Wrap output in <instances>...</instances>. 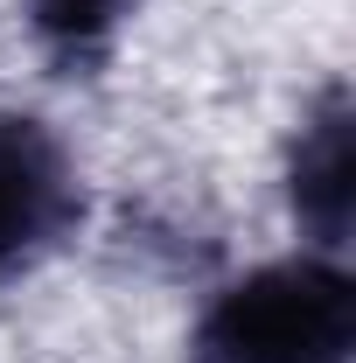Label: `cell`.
Wrapping results in <instances>:
<instances>
[{
	"instance_id": "7a4b0ae2",
	"label": "cell",
	"mask_w": 356,
	"mask_h": 363,
	"mask_svg": "<svg viewBox=\"0 0 356 363\" xmlns=\"http://www.w3.org/2000/svg\"><path fill=\"white\" fill-rule=\"evenodd\" d=\"M77 217L84 196L56 133L28 112H0V279L35 266Z\"/></svg>"
},
{
	"instance_id": "6da1fadb",
	"label": "cell",
	"mask_w": 356,
	"mask_h": 363,
	"mask_svg": "<svg viewBox=\"0 0 356 363\" xmlns=\"http://www.w3.org/2000/svg\"><path fill=\"white\" fill-rule=\"evenodd\" d=\"M356 286L343 266L287 259L238 279L203 315L189 363H350Z\"/></svg>"
},
{
	"instance_id": "3957f363",
	"label": "cell",
	"mask_w": 356,
	"mask_h": 363,
	"mask_svg": "<svg viewBox=\"0 0 356 363\" xmlns=\"http://www.w3.org/2000/svg\"><path fill=\"white\" fill-rule=\"evenodd\" d=\"M294 210L328 245H343V230H350V105L343 98H328V112L301 133V154H294Z\"/></svg>"
},
{
	"instance_id": "277c9868",
	"label": "cell",
	"mask_w": 356,
	"mask_h": 363,
	"mask_svg": "<svg viewBox=\"0 0 356 363\" xmlns=\"http://www.w3.org/2000/svg\"><path fill=\"white\" fill-rule=\"evenodd\" d=\"M126 7H133V0H35V28H43L63 56H84V49H98L119 28Z\"/></svg>"
}]
</instances>
